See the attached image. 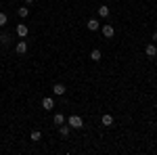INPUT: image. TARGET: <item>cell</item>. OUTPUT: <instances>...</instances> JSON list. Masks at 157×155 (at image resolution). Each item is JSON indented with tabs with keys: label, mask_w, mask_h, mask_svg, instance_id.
Masks as SVG:
<instances>
[{
	"label": "cell",
	"mask_w": 157,
	"mask_h": 155,
	"mask_svg": "<svg viewBox=\"0 0 157 155\" xmlns=\"http://www.w3.org/2000/svg\"><path fill=\"white\" fill-rule=\"evenodd\" d=\"M67 124H69V128H73V130L84 128V119L80 118V115H69V118H67Z\"/></svg>",
	"instance_id": "6da1fadb"
},
{
	"label": "cell",
	"mask_w": 157,
	"mask_h": 155,
	"mask_svg": "<svg viewBox=\"0 0 157 155\" xmlns=\"http://www.w3.org/2000/svg\"><path fill=\"white\" fill-rule=\"evenodd\" d=\"M145 55L149 57V59H155L157 57V46L151 42V44H147V48H145Z\"/></svg>",
	"instance_id": "7a4b0ae2"
},
{
	"label": "cell",
	"mask_w": 157,
	"mask_h": 155,
	"mask_svg": "<svg viewBox=\"0 0 157 155\" xmlns=\"http://www.w3.org/2000/svg\"><path fill=\"white\" fill-rule=\"evenodd\" d=\"M52 107H55V101H52L50 96H44V99H42V109H44V111H50Z\"/></svg>",
	"instance_id": "3957f363"
},
{
	"label": "cell",
	"mask_w": 157,
	"mask_h": 155,
	"mask_svg": "<svg viewBox=\"0 0 157 155\" xmlns=\"http://www.w3.org/2000/svg\"><path fill=\"white\" fill-rule=\"evenodd\" d=\"M52 92H55L57 96H63L65 92H67V88H65V84H55V86H52Z\"/></svg>",
	"instance_id": "277c9868"
},
{
	"label": "cell",
	"mask_w": 157,
	"mask_h": 155,
	"mask_svg": "<svg viewBox=\"0 0 157 155\" xmlns=\"http://www.w3.org/2000/svg\"><path fill=\"white\" fill-rule=\"evenodd\" d=\"M15 50H17V55H25V52H27V42L19 40V42H17V46H15Z\"/></svg>",
	"instance_id": "5b68a950"
},
{
	"label": "cell",
	"mask_w": 157,
	"mask_h": 155,
	"mask_svg": "<svg viewBox=\"0 0 157 155\" xmlns=\"http://www.w3.org/2000/svg\"><path fill=\"white\" fill-rule=\"evenodd\" d=\"M113 34H115V27L113 25H103V36L105 38H113Z\"/></svg>",
	"instance_id": "8992f818"
},
{
	"label": "cell",
	"mask_w": 157,
	"mask_h": 155,
	"mask_svg": "<svg viewBox=\"0 0 157 155\" xmlns=\"http://www.w3.org/2000/svg\"><path fill=\"white\" fill-rule=\"evenodd\" d=\"M88 29H90V32H97L98 27H101V21H98V19H88Z\"/></svg>",
	"instance_id": "52a82bcc"
},
{
	"label": "cell",
	"mask_w": 157,
	"mask_h": 155,
	"mask_svg": "<svg viewBox=\"0 0 157 155\" xmlns=\"http://www.w3.org/2000/svg\"><path fill=\"white\" fill-rule=\"evenodd\" d=\"M27 32H29L27 25H23V23L17 25V36H19V38H25V36H27Z\"/></svg>",
	"instance_id": "ba28073f"
},
{
	"label": "cell",
	"mask_w": 157,
	"mask_h": 155,
	"mask_svg": "<svg viewBox=\"0 0 157 155\" xmlns=\"http://www.w3.org/2000/svg\"><path fill=\"white\" fill-rule=\"evenodd\" d=\"M101 124H103V126H113V115H109V113H105V115H103V118H101Z\"/></svg>",
	"instance_id": "9c48e42d"
},
{
	"label": "cell",
	"mask_w": 157,
	"mask_h": 155,
	"mask_svg": "<svg viewBox=\"0 0 157 155\" xmlns=\"http://www.w3.org/2000/svg\"><path fill=\"white\" fill-rule=\"evenodd\" d=\"M109 15H111V9H109V6H98V17H101V19H105Z\"/></svg>",
	"instance_id": "30bf717a"
},
{
	"label": "cell",
	"mask_w": 157,
	"mask_h": 155,
	"mask_svg": "<svg viewBox=\"0 0 157 155\" xmlns=\"http://www.w3.org/2000/svg\"><path fill=\"white\" fill-rule=\"evenodd\" d=\"M59 132H61V136H69V132H71L69 124H67V126H65V124H61V126H59Z\"/></svg>",
	"instance_id": "8fae6325"
},
{
	"label": "cell",
	"mask_w": 157,
	"mask_h": 155,
	"mask_svg": "<svg viewBox=\"0 0 157 155\" xmlns=\"http://www.w3.org/2000/svg\"><path fill=\"white\" fill-rule=\"evenodd\" d=\"M17 15H19L21 19H25V17L29 15V9H27V6H19V9H17Z\"/></svg>",
	"instance_id": "7c38bea8"
},
{
	"label": "cell",
	"mask_w": 157,
	"mask_h": 155,
	"mask_svg": "<svg viewBox=\"0 0 157 155\" xmlns=\"http://www.w3.org/2000/svg\"><path fill=\"white\" fill-rule=\"evenodd\" d=\"M52 122H55L57 126H61V124H65V115H63V113H55V118H52Z\"/></svg>",
	"instance_id": "4fadbf2b"
},
{
	"label": "cell",
	"mask_w": 157,
	"mask_h": 155,
	"mask_svg": "<svg viewBox=\"0 0 157 155\" xmlns=\"http://www.w3.org/2000/svg\"><path fill=\"white\" fill-rule=\"evenodd\" d=\"M90 59L94 61V63H98V61H101V50H98V48H94V50L90 52Z\"/></svg>",
	"instance_id": "5bb4252c"
},
{
	"label": "cell",
	"mask_w": 157,
	"mask_h": 155,
	"mask_svg": "<svg viewBox=\"0 0 157 155\" xmlns=\"http://www.w3.org/2000/svg\"><path fill=\"white\" fill-rule=\"evenodd\" d=\"M6 21H9L6 13H2V11H0V27H4V25H6Z\"/></svg>",
	"instance_id": "9a60e30c"
},
{
	"label": "cell",
	"mask_w": 157,
	"mask_h": 155,
	"mask_svg": "<svg viewBox=\"0 0 157 155\" xmlns=\"http://www.w3.org/2000/svg\"><path fill=\"white\" fill-rule=\"evenodd\" d=\"M11 42V36L9 34H0V44H9Z\"/></svg>",
	"instance_id": "2e32d148"
},
{
	"label": "cell",
	"mask_w": 157,
	"mask_h": 155,
	"mask_svg": "<svg viewBox=\"0 0 157 155\" xmlns=\"http://www.w3.org/2000/svg\"><path fill=\"white\" fill-rule=\"evenodd\" d=\"M42 138V132L40 130H32V141H40Z\"/></svg>",
	"instance_id": "e0dca14e"
},
{
	"label": "cell",
	"mask_w": 157,
	"mask_h": 155,
	"mask_svg": "<svg viewBox=\"0 0 157 155\" xmlns=\"http://www.w3.org/2000/svg\"><path fill=\"white\" fill-rule=\"evenodd\" d=\"M153 42H157V32H155V34H153Z\"/></svg>",
	"instance_id": "ac0fdd59"
},
{
	"label": "cell",
	"mask_w": 157,
	"mask_h": 155,
	"mask_svg": "<svg viewBox=\"0 0 157 155\" xmlns=\"http://www.w3.org/2000/svg\"><path fill=\"white\" fill-rule=\"evenodd\" d=\"M25 2H34V0H25Z\"/></svg>",
	"instance_id": "d6986e66"
}]
</instances>
